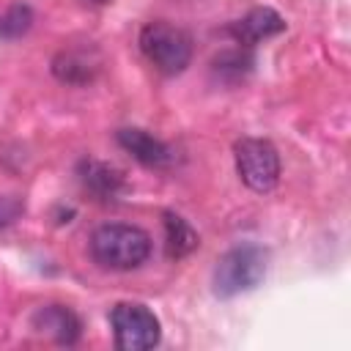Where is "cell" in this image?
Wrapping results in <instances>:
<instances>
[{
    "label": "cell",
    "instance_id": "obj_1",
    "mask_svg": "<svg viewBox=\"0 0 351 351\" xmlns=\"http://www.w3.org/2000/svg\"><path fill=\"white\" fill-rule=\"evenodd\" d=\"M90 255L101 269L112 271H132L143 266L151 255V236L126 222H107L99 225L90 236Z\"/></svg>",
    "mask_w": 351,
    "mask_h": 351
},
{
    "label": "cell",
    "instance_id": "obj_2",
    "mask_svg": "<svg viewBox=\"0 0 351 351\" xmlns=\"http://www.w3.org/2000/svg\"><path fill=\"white\" fill-rule=\"evenodd\" d=\"M266 277V250L258 244H239L228 250L214 266V296L233 299L261 285Z\"/></svg>",
    "mask_w": 351,
    "mask_h": 351
},
{
    "label": "cell",
    "instance_id": "obj_3",
    "mask_svg": "<svg viewBox=\"0 0 351 351\" xmlns=\"http://www.w3.org/2000/svg\"><path fill=\"white\" fill-rule=\"evenodd\" d=\"M140 49L162 74H170V77L181 74L192 60V38L181 27L162 19L143 25Z\"/></svg>",
    "mask_w": 351,
    "mask_h": 351
},
{
    "label": "cell",
    "instance_id": "obj_4",
    "mask_svg": "<svg viewBox=\"0 0 351 351\" xmlns=\"http://www.w3.org/2000/svg\"><path fill=\"white\" fill-rule=\"evenodd\" d=\"M233 159L239 178L252 192H269L280 181V154L271 140L241 137L233 143Z\"/></svg>",
    "mask_w": 351,
    "mask_h": 351
},
{
    "label": "cell",
    "instance_id": "obj_5",
    "mask_svg": "<svg viewBox=\"0 0 351 351\" xmlns=\"http://www.w3.org/2000/svg\"><path fill=\"white\" fill-rule=\"evenodd\" d=\"M110 326L121 351H148L162 337L159 318L140 302H118L110 310Z\"/></svg>",
    "mask_w": 351,
    "mask_h": 351
},
{
    "label": "cell",
    "instance_id": "obj_6",
    "mask_svg": "<svg viewBox=\"0 0 351 351\" xmlns=\"http://www.w3.org/2000/svg\"><path fill=\"white\" fill-rule=\"evenodd\" d=\"M30 324H33L36 332L52 337L60 346H74L80 340V332H82L80 315L66 304H44V307H38L33 313Z\"/></svg>",
    "mask_w": 351,
    "mask_h": 351
},
{
    "label": "cell",
    "instance_id": "obj_7",
    "mask_svg": "<svg viewBox=\"0 0 351 351\" xmlns=\"http://www.w3.org/2000/svg\"><path fill=\"white\" fill-rule=\"evenodd\" d=\"M228 30H230V36L236 38L239 47H252L263 38L280 36L285 30V19L274 8L261 5V8H252L250 14H244L241 19H236Z\"/></svg>",
    "mask_w": 351,
    "mask_h": 351
},
{
    "label": "cell",
    "instance_id": "obj_8",
    "mask_svg": "<svg viewBox=\"0 0 351 351\" xmlns=\"http://www.w3.org/2000/svg\"><path fill=\"white\" fill-rule=\"evenodd\" d=\"M118 145L145 167H170L176 159L173 148L145 129H118Z\"/></svg>",
    "mask_w": 351,
    "mask_h": 351
},
{
    "label": "cell",
    "instance_id": "obj_9",
    "mask_svg": "<svg viewBox=\"0 0 351 351\" xmlns=\"http://www.w3.org/2000/svg\"><path fill=\"white\" fill-rule=\"evenodd\" d=\"M77 173L82 186L99 200H115L126 189V178L115 165H107L99 159H82Z\"/></svg>",
    "mask_w": 351,
    "mask_h": 351
},
{
    "label": "cell",
    "instance_id": "obj_10",
    "mask_svg": "<svg viewBox=\"0 0 351 351\" xmlns=\"http://www.w3.org/2000/svg\"><path fill=\"white\" fill-rule=\"evenodd\" d=\"M200 244L195 228L176 211H165V252L170 261H178L189 255Z\"/></svg>",
    "mask_w": 351,
    "mask_h": 351
},
{
    "label": "cell",
    "instance_id": "obj_11",
    "mask_svg": "<svg viewBox=\"0 0 351 351\" xmlns=\"http://www.w3.org/2000/svg\"><path fill=\"white\" fill-rule=\"evenodd\" d=\"M52 71L60 82H69V85H85L93 80L96 74V66L80 55V52H60L55 60H52Z\"/></svg>",
    "mask_w": 351,
    "mask_h": 351
},
{
    "label": "cell",
    "instance_id": "obj_12",
    "mask_svg": "<svg viewBox=\"0 0 351 351\" xmlns=\"http://www.w3.org/2000/svg\"><path fill=\"white\" fill-rule=\"evenodd\" d=\"M250 71H252V55L247 52V47L228 49L219 58H214V74L222 77L225 82H241Z\"/></svg>",
    "mask_w": 351,
    "mask_h": 351
},
{
    "label": "cell",
    "instance_id": "obj_13",
    "mask_svg": "<svg viewBox=\"0 0 351 351\" xmlns=\"http://www.w3.org/2000/svg\"><path fill=\"white\" fill-rule=\"evenodd\" d=\"M33 25V8L27 3H14L0 14V38H19L30 30Z\"/></svg>",
    "mask_w": 351,
    "mask_h": 351
},
{
    "label": "cell",
    "instance_id": "obj_14",
    "mask_svg": "<svg viewBox=\"0 0 351 351\" xmlns=\"http://www.w3.org/2000/svg\"><path fill=\"white\" fill-rule=\"evenodd\" d=\"M19 211H22L19 200H14V197H0V225L14 222V219L19 217Z\"/></svg>",
    "mask_w": 351,
    "mask_h": 351
},
{
    "label": "cell",
    "instance_id": "obj_15",
    "mask_svg": "<svg viewBox=\"0 0 351 351\" xmlns=\"http://www.w3.org/2000/svg\"><path fill=\"white\" fill-rule=\"evenodd\" d=\"M93 3H107V0H93Z\"/></svg>",
    "mask_w": 351,
    "mask_h": 351
}]
</instances>
